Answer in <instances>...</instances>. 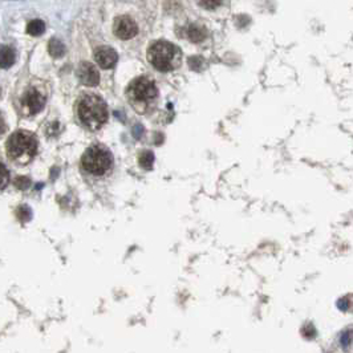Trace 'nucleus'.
<instances>
[{
  "label": "nucleus",
  "instance_id": "1",
  "mask_svg": "<svg viewBox=\"0 0 353 353\" xmlns=\"http://www.w3.org/2000/svg\"><path fill=\"white\" fill-rule=\"evenodd\" d=\"M77 115L86 129L99 130L108 121L106 102L97 95H85L77 102Z\"/></svg>",
  "mask_w": 353,
  "mask_h": 353
},
{
  "label": "nucleus",
  "instance_id": "2",
  "mask_svg": "<svg viewBox=\"0 0 353 353\" xmlns=\"http://www.w3.org/2000/svg\"><path fill=\"white\" fill-rule=\"evenodd\" d=\"M38 139L27 130L15 132L6 143V152L12 162L16 165H27L38 153Z\"/></svg>",
  "mask_w": 353,
  "mask_h": 353
},
{
  "label": "nucleus",
  "instance_id": "3",
  "mask_svg": "<svg viewBox=\"0 0 353 353\" xmlns=\"http://www.w3.org/2000/svg\"><path fill=\"white\" fill-rule=\"evenodd\" d=\"M148 60L154 68L161 72H170L178 68L182 63V52L169 41L158 40L150 45Z\"/></svg>",
  "mask_w": 353,
  "mask_h": 353
},
{
  "label": "nucleus",
  "instance_id": "4",
  "mask_svg": "<svg viewBox=\"0 0 353 353\" xmlns=\"http://www.w3.org/2000/svg\"><path fill=\"white\" fill-rule=\"evenodd\" d=\"M113 154L104 145H92L81 157V167L93 176H104L113 169Z\"/></svg>",
  "mask_w": 353,
  "mask_h": 353
},
{
  "label": "nucleus",
  "instance_id": "5",
  "mask_svg": "<svg viewBox=\"0 0 353 353\" xmlns=\"http://www.w3.org/2000/svg\"><path fill=\"white\" fill-rule=\"evenodd\" d=\"M128 100L138 112H146L158 97V89L154 81L148 77L134 78L126 89Z\"/></svg>",
  "mask_w": 353,
  "mask_h": 353
},
{
  "label": "nucleus",
  "instance_id": "6",
  "mask_svg": "<svg viewBox=\"0 0 353 353\" xmlns=\"http://www.w3.org/2000/svg\"><path fill=\"white\" fill-rule=\"evenodd\" d=\"M45 105V96L38 88L31 86L21 96V108L28 115L38 114Z\"/></svg>",
  "mask_w": 353,
  "mask_h": 353
},
{
  "label": "nucleus",
  "instance_id": "7",
  "mask_svg": "<svg viewBox=\"0 0 353 353\" xmlns=\"http://www.w3.org/2000/svg\"><path fill=\"white\" fill-rule=\"evenodd\" d=\"M113 30H114L115 36L123 39V40H129V39H133L138 34V25L129 16L117 17Z\"/></svg>",
  "mask_w": 353,
  "mask_h": 353
},
{
  "label": "nucleus",
  "instance_id": "8",
  "mask_svg": "<svg viewBox=\"0 0 353 353\" xmlns=\"http://www.w3.org/2000/svg\"><path fill=\"white\" fill-rule=\"evenodd\" d=\"M77 77L86 86H96L100 82V73L92 63L82 62L77 68Z\"/></svg>",
  "mask_w": 353,
  "mask_h": 353
},
{
  "label": "nucleus",
  "instance_id": "9",
  "mask_svg": "<svg viewBox=\"0 0 353 353\" xmlns=\"http://www.w3.org/2000/svg\"><path fill=\"white\" fill-rule=\"evenodd\" d=\"M95 60L102 69H110L114 67L117 60H119V54L113 48L104 45V47L96 49Z\"/></svg>",
  "mask_w": 353,
  "mask_h": 353
},
{
  "label": "nucleus",
  "instance_id": "10",
  "mask_svg": "<svg viewBox=\"0 0 353 353\" xmlns=\"http://www.w3.org/2000/svg\"><path fill=\"white\" fill-rule=\"evenodd\" d=\"M16 60V54L15 51L8 45H2L0 47V68L8 69L14 65Z\"/></svg>",
  "mask_w": 353,
  "mask_h": 353
},
{
  "label": "nucleus",
  "instance_id": "11",
  "mask_svg": "<svg viewBox=\"0 0 353 353\" xmlns=\"http://www.w3.org/2000/svg\"><path fill=\"white\" fill-rule=\"evenodd\" d=\"M48 51L53 57H62L65 54V45L57 39H52L49 41V45H48Z\"/></svg>",
  "mask_w": 353,
  "mask_h": 353
},
{
  "label": "nucleus",
  "instance_id": "12",
  "mask_svg": "<svg viewBox=\"0 0 353 353\" xmlns=\"http://www.w3.org/2000/svg\"><path fill=\"white\" fill-rule=\"evenodd\" d=\"M45 24L40 19H35V20L30 21L27 25V32L32 36H40L41 34H44Z\"/></svg>",
  "mask_w": 353,
  "mask_h": 353
},
{
  "label": "nucleus",
  "instance_id": "13",
  "mask_svg": "<svg viewBox=\"0 0 353 353\" xmlns=\"http://www.w3.org/2000/svg\"><path fill=\"white\" fill-rule=\"evenodd\" d=\"M187 36L193 43H200L206 38V32H204L203 28L198 27V25H190L189 31H187Z\"/></svg>",
  "mask_w": 353,
  "mask_h": 353
},
{
  "label": "nucleus",
  "instance_id": "14",
  "mask_svg": "<svg viewBox=\"0 0 353 353\" xmlns=\"http://www.w3.org/2000/svg\"><path fill=\"white\" fill-rule=\"evenodd\" d=\"M138 162L139 166L142 167V169L152 170L154 165V154L152 153V152H149V150H145V152H142V153L139 154Z\"/></svg>",
  "mask_w": 353,
  "mask_h": 353
},
{
  "label": "nucleus",
  "instance_id": "15",
  "mask_svg": "<svg viewBox=\"0 0 353 353\" xmlns=\"http://www.w3.org/2000/svg\"><path fill=\"white\" fill-rule=\"evenodd\" d=\"M10 184V171L3 162H0V191H3Z\"/></svg>",
  "mask_w": 353,
  "mask_h": 353
},
{
  "label": "nucleus",
  "instance_id": "16",
  "mask_svg": "<svg viewBox=\"0 0 353 353\" xmlns=\"http://www.w3.org/2000/svg\"><path fill=\"white\" fill-rule=\"evenodd\" d=\"M199 3L206 10H215V8L221 6L222 0H199Z\"/></svg>",
  "mask_w": 353,
  "mask_h": 353
},
{
  "label": "nucleus",
  "instance_id": "17",
  "mask_svg": "<svg viewBox=\"0 0 353 353\" xmlns=\"http://www.w3.org/2000/svg\"><path fill=\"white\" fill-rule=\"evenodd\" d=\"M15 185H16L19 189L24 190V189H27V187L30 186V181H28V178H25V176H19L16 180V182H15Z\"/></svg>",
  "mask_w": 353,
  "mask_h": 353
},
{
  "label": "nucleus",
  "instance_id": "18",
  "mask_svg": "<svg viewBox=\"0 0 353 353\" xmlns=\"http://www.w3.org/2000/svg\"><path fill=\"white\" fill-rule=\"evenodd\" d=\"M4 132H6V123H4L3 115L0 113V136H2Z\"/></svg>",
  "mask_w": 353,
  "mask_h": 353
},
{
  "label": "nucleus",
  "instance_id": "19",
  "mask_svg": "<svg viewBox=\"0 0 353 353\" xmlns=\"http://www.w3.org/2000/svg\"><path fill=\"white\" fill-rule=\"evenodd\" d=\"M0 93H2V91H0Z\"/></svg>",
  "mask_w": 353,
  "mask_h": 353
}]
</instances>
